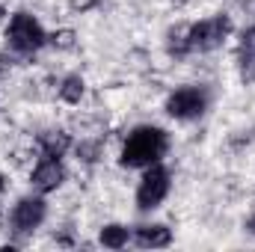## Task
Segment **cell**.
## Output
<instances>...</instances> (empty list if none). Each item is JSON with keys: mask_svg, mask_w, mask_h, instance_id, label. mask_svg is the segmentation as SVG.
Segmentation results:
<instances>
[{"mask_svg": "<svg viewBox=\"0 0 255 252\" xmlns=\"http://www.w3.org/2000/svg\"><path fill=\"white\" fill-rule=\"evenodd\" d=\"M166 151V133L154 125L136 127L122 148V166H151Z\"/></svg>", "mask_w": 255, "mask_h": 252, "instance_id": "6da1fadb", "label": "cell"}, {"mask_svg": "<svg viewBox=\"0 0 255 252\" xmlns=\"http://www.w3.org/2000/svg\"><path fill=\"white\" fill-rule=\"evenodd\" d=\"M6 39L18 54H33L45 45V30L39 27V21L33 15L18 12V15H12V21L6 27Z\"/></svg>", "mask_w": 255, "mask_h": 252, "instance_id": "7a4b0ae2", "label": "cell"}, {"mask_svg": "<svg viewBox=\"0 0 255 252\" xmlns=\"http://www.w3.org/2000/svg\"><path fill=\"white\" fill-rule=\"evenodd\" d=\"M166 193H169V172H166L163 166L151 163V166H148V172H145V175H142V181H139V190H136V205H139L142 211H151V208H157V205L166 199Z\"/></svg>", "mask_w": 255, "mask_h": 252, "instance_id": "3957f363", "label": "cell"}, {"mask_svg": "<svg viewBox=\"0 0 255 252\" xmlns=\"http://www.w3.org/2000/svg\"><path fill=\"white\" fill-rule=\"evenodd\" d=\"M205 104H208V95L199 89V86H184V89H175L166 101V113L172 119H196L205 113Z\"/></svg>", "mask_w": 255, "mask_h": 252, "instance_id": "277c9868", "label": "cell"}, {"mask_svg": "<svg viewBox=\"0 0 255 252\" xmlns=\"http://www.w3.org/2000/svg\"><path fill=\"white\" fill-rule=\"evenodd\" d=\"M232 30V21L226 15H217V18H208L202 24L190 27V48H199V51H214L226 42Z\"/></svg>", "mask_w": 255, "mask_h": 252, "instance_id": "5b68a950", "label": "cell"}, {"mask_svg": "<svg viewBox=\"0 0 255 252\" xmlns=\"http://www.w3.org/2000/svg\"><path fill=\"white\" fill-rule=\"evenodd\" d=\"M42 220H45V202L42 199L27 196V199H21L12 208V226H15V232H33V229L42 226Z\"/></svg>", "mask_w": 255, "mask_h": 252, "instance_id": "8992f818", "label": "cell"}, {"mask_svg": "<svg viewBox=\"0 0 255 252\" xmlns=\"http://www.w3.org/2000/svg\"><path fill=\"white\" fill-rule=\"evenodd\" d=\"M63 181H65V169L57 157H48V160H42L33 169V187L39 190V193H51V190L60 187Z\"/></svg>", "mask_w": 255, "mask_h": 252, "instance_id": "52a82bcc", "label": "cell"}, {"mask_svg": "<svg viewBox=\"0 0 255 252\" xmlns=\"http://www.w3.org/2000/svg\"><path fill=\"white\" fill-rule=\"evenodd\" d=\"M136 244L139 247H151V250H160V247H169L172 244V232L166 226H139L136 229Z\"/></svg>", "mask_w": 255, "mask_h": 252, "instance_id": "ba28073f", "label": "cell"}, {"mask_svg": "<svg viewBox=\"0 0 255 252\" xmlns=\"http://www.w3.org/2000/svg\"><path fill=\"white\" fill-rule=\"evenodd\" d=\"M68 145H71V139H68L65 130H48V133H42V148H45L48 157H60Z\"/></svg>", "mask_w": 255, "mask_h": 252, "instance_id": "9c48e42d", "label": "cell"}, {"mask_svg": "<svg viewBox=\"0 0 255 252\" xmlns=\"http://www.w3.org/2000/svg\"><path fill=\"white\" fill-rule=\"evenodd\" d=\"M101 244L110 247V250H122L128 244V229L125 226H116V223L113 226H104L101 229Z\"/></svg>", "mask_w": 255, "mask_h": 252, "instance_id": "30bf717a", "label": "cell"}, {"mask_svg": "<svg viewBox=\"0 0 255 252\" xmlns=\"http://www.w3.org/2000/svg\"><path fill=\"white\" fill-rule=\"evenodd\" d=\"M60 98L68 101V104H77V101L83 98V77H77V74L65 77L63 86H60Z\"/></svg>", "mask_w": 255, "mask_h": 252, "instance_id": "8fae6325", "label": "cell"}, {"mask_svg": "<svg viewBox=\"0 0 255 252\" xmlns=\"http://www.w3.org/2000/svg\"><path fill=\"white\" fill-rule=\"evenodd\" d=\"M169 51L172 54H184V51H190V30H172L169 33Z\"/></svg>", "mask_w": 255, "mask_h": 252, "instance_id": "7c38bea8", "label": "cell"}, {"mask_svg": "<svg viewBox=\"0 0 255 252\" xmlns=\"http://www.w3.org/2000/svg\"><path fill=\"white\" fill-rule=\"evenodd\" d=\"M244 77L255 80V48L253 42H244Z\"/></svg>", "mask_w": 255, "mask_h": 252, "instance_id": "4fadbf2b", "label": "cell"}, {"mask_svg": "<svg viewBox=\"0 0 255 252\" xmlns=\"http://www.w3.org/2000/svg\"><path fill=\"white\" fill-rule=\"evenodd\" d=\"M54 45L63 48V51H68V48L74 45V33H71V30H60V33H54Z\"/></svg>", "mask_w": 255, "mask_h": 252, "instance_id": "5bb4252c", "label": "cell"}, {"mask_svg": "<svg viewBox=\"0 0 255 252\" xmlns=\"http://www.w3.org/2000/svg\"><path fill=\"white\" fill-rule=\"evenodd\" d=\"M250 229H253V232H255V217H253V220H250Z\"/></svg>", "mask_w": 255, "mask_h": 252, "instance_id": "9a60e30c", "label": "cell"}, {"mask_svg": "<svg viewBox=\"0 0 255 252\" xmlns=\"http://www.w3.org/2000/svg\"><path fill=\"white\" fill-rule=\"evenodd\" d=\"M0 190H3V175H0Z\"/></svg>", "mask_w": 255, "mask_h": 252, "instance_id": "2e32d148", "label": "cell"}]
</instances>
